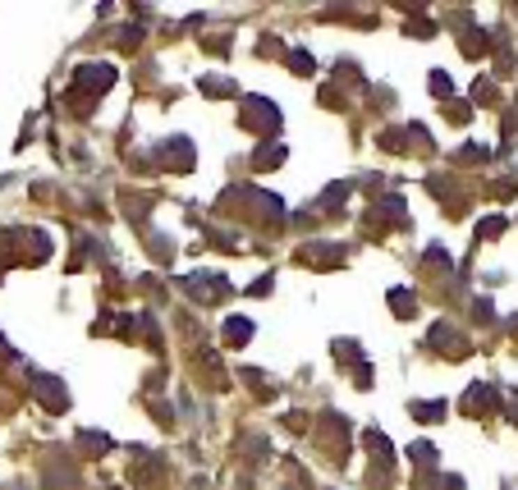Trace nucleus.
Instances as JSON below:
<instances>
[{
  "instance_id": "2",
  "label": "nucleus",
  "mask_w": 518,
  "mask_h": 490,
  "mask_svg": "<svg viewBox=\"0 0 518 490\" xmlns=\"http://www.w3.org/2000/svg\"><path fill=\"white\" fill-rule=\"evenodd\" d=\"M230 335L234 339H248V321H230Z\"/></svg>"
},
{
  "instance_id": "1",
  "label": "nucleus",
  "mask_w": 518,
  "mask_h": 490,
  "mask_svg": "<svg viewBox=\"0 0 518 490\" xmlns=\"http://www.w3.org/2000/svg\"><path fill=\"white\" fill-rule=\"evenodd\" d=\"M111 69H83V74L74 78V83H88V88H106V83H111Z\"/></svg>"
}]
</instances>
